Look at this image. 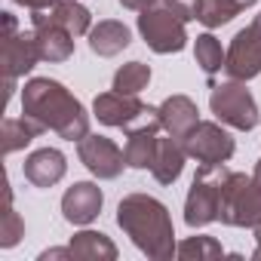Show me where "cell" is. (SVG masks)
Instances as JSON below:
<instances>
[{"label": "cell", "mask_w": 261, "mask_h": 261, "mask_svg": "<svg viewBox=\"0 0 261 261\" xmlns=\"http://www.w3.org/2000/svg\"><path fill=\"white\" fill-rule=\"evenodd\" d=\"M22 114L53 133H59L65 142H80L89 136V114L80 105V98L71 95L59 80L49 77H31L22 89Z\"/></svg>", "instance_id": "6da1fadb"}, {"label": "cell", "mask_w": 261, "mask_h": 261, "mask_svg": "<svg viewBox=\"0 0 261 261\" xmlns=\"http://www.w3.org/2000/svg\"><path fill=\"white\" fill-rule=\"evenodd\" d=\"M117 224L129 240H133V246L142 255H148L154 261H166V258L175 255L172 215L157 197H151V194L123 197L120 206H117Z\"/></svg>", "instance_id": "7a4b0ae2"}, {"label": "cell", "mask_w": 261, "mask_h": 261, "mask_svg": "<svg viewBox=\"0 0 261 261\" xmlns=\"http://www.w3.org/2000/svg\"><path fill=\"white\" fill-rule=\"evenodd\" d=\"M230 169H224V163L218 166H200L188 200H185V224L188 227H206L212 221H218V209H221V191H224V178Z\"/></svg>", "instance_id": "3957f363"}, {"label": "cell", "mask_w": 261, "mask_h": 261, "mask_svg": "<svg viewBox=\"0 0 261 261\" xmlns=\"http://www.w3.org/2000/svg\"><path fill=\"white\" fill-rule=\"evenodd\" d=\"M209 111L215 114L218 123L230 126V129H240V133H249V129L258 126L261 114H258V105L252 98V92L246 89L243 80H221V83H212V92H209Z\"/></svg>", "instance_id": "277c9868"}, {"label": "cell", "mask_w": 261, "mask_h": 261, "mask_svg": "<svg viewBox=\"0 0 261 261\" xmlns=\"http://www.w3.org/2000/svg\"><path fill=\"white\" fill-rule=\"evenodd\" d=\"M218 221L227 227H252V230L261 224V191L252 181V175L227 172Z\"/></svg>", "instance_id": "5b68a950"}, {"label": "cell", "mask_w": 261, "mask_h": 261, "mask_svg": "<svg viewBox=\"0 0 261 261\" xmlns=\"http://www.w3.org/2000/svg\"><path fill=\"white\" fill-rule=\"evenodd\" d=\"M185 19H178L163 0L148 10L139 13V34L142 40L160 53V56H172V53H181L188 46V31H185Z\"/></svg>", "instance_id": "8992f818"}, {"label": "cell", "mask_w": 261, "mask_h": 261, "mask_svg": "<svg viewBox=\"0 0 261 261\" xmlns=\"http://www.w3.org/2000/svg\"><path fill=\"white\" fill-rule=\"evenodd\" d=\"M92 114L98 117V123L114 126V129H126V133H129V129L145 126V123H157L160 120V111L157 108L145 105L139 95H123L117 89L95 95Z\"/></svg>", "instance_id": "52a82bcc"}, {"label": "cell", "mask_w": 261, "mask_h": 261, "mask_svg": "<svg viewBox=\"0 0 261 261\" xmlns=\"http://www.w3.org/2000/svg\"><path fill=\"white\" fill-rule=\"evenodd\" d=\"M181 142H185L188 157L197 160L200 166L227 163L233 157V151H237V145H233L230 133L224 129V123H212V120H200Z\"/></svg>", "instance_id": "ba28073f"}, {"label": "cell", "mask_w": 261, "mask_h": 261, "mask_svg": "<svg viewBox=\"0 0 261 261\" xmlns=\"http://www.w3.org/2000/svg\"><path fill=\"white\" fill-rule=\"evenodd\" d=\"M224 74L230 80H252L261 74V13L233 34L227 56H224Z\"/></svg>", "instance_id": "9c48e42d"}, {"label": "cell", "mask_w": 261, "mask_h": 261, "mask_svg": "<svg viewBox=\"0 0 261 261\" xmlns=\"http://www.w3.org/2000/svg\"><path fill=\"white\" fill-rule=\"evenodd\" d=\"M0 16H4V37H0L4 40V74L7 80H19L34 71V65L40 62V49H37L34 31L19 34L13 13H0Z\"/></svg>", "instance_id": "30bf717a"}, {"label": "cell", "mask_w": 261, "mask_h": 261, "mask_svg": "<svg viewBox=\"0 0 261 261\" xmlns=\"http://www.w3.org/2000/svg\"><path fill=\"white\" fill-rule=\"evenodd\" d=\"M77 157H80V163H83L95 178H101V181L117 178V175L123 172V166H126V154H123V151L117 148V142L108 139V136H86V139H80V142H77Z\"/></svg>", "instance_id": "8fae6325"}, {"label": "cell", "mask_w": 261, "mask_h": 261, "mask_svg": "<svg viewBox=\"0 0 261 261\" xmlns=\"http://www.w3.org/2000/svg\"><path fill=\"white\" fill-rule=\"evenodd\" d=\"M101 206H105V194L92 181H74L62 197V215L68 224H77V227L92 224L98 218Z\"/></svg>", "instance_id": "7c38bea8"}, {"label": "cell", "mask_w": 261, "mask_h": 261, "mask_svg": "<svg viewBox=\"0 0 261 261\" xmlns=\"http://www.w3.org/2000/svg\"><path fill=\"white\" fill-rule=\"evenodd\" d=\"M22 172H25V178H28L34 188H53V185H59V181L65 178L68 160H65V154H62L59 148H40V151H34V154L25 160Z\"/></svg>", "instance_id": "4fadbf2b"}, {"label": "cell", "mask_w": 261, "mask_h": 261, "mask_svg": "<svg viewBox=\"0 0 261 261\" xmlns=\"http://www.w3.org/2000/svg\"><path fill=\"white\" fill-rule=\"evenodd\" d=\"M160 120L157 123H145L139 129H129V136H126V166L129 169H151L154 166V157H157V145H160Z\"/></svg>", "instance_id": "5bb4252c"}, {"label": "cell", "mask_w": 261, "mask_h": 261, "mask_svg": "<svg viewBox=\"0 0 261 261\" xmlns=\"http://www.w3.org/2000/svg\"><path fill=\"white\" fill-rule=\"evenodd\" d=\"M34 25V40L40 49V62H68L74 56V34L65 31L62 25L31 19Z\"/></svg>", "instance_id": "9a60e30c"}, {"label": "cell", "mask_w": 261, "mask_h": 261, "mask_svg": "<svg viewBox=\"0 0 261 261\" xmlns=\"http://www.w3.org/2000/svg\"><path fill=\"white\" fill-rule=\"evenodd\" d=\"M157 111H160V126L166 129L169 136H175V139H185L191 129L200 123L197 101L188 98V95H169Z\"/></svg>", "instance_id": "2e32d148"}, {"label": "cell", "mask_w": 261, "mask_h": 261, "mask_svg": "<svg viewBox=\"0 0 261 261\" xmlns=\"http://www.w3.org/2000/svg\"><path fill=\"white\" fill-rule=\"evenodd\" d=\"M31 19L62 25V28L71 31L74 37L89 34V28H92V13L80 4V0H59L53 10H37V13H31Z\"/></svg>", "instance_id": "e0dca14e"}, {"label": "cell", "mask_w": 261, "mask_h": 261, "mask_svg": "<svg viewBox=\"0 0 261 261\" xmlns=\"http://www.w3.org/2000/svg\"><path fill=\"white\" fill-rule=\"evenodd\" d=\"M185 160H188L185 142L175 139V136H166V139H160V145H157V157H154L151 172H154V178H157L160 185H175V181L181 178V172H185Z\"/></svg>", "instance_id": "ac0fdd59"}, {"label": "cell", "mask_w": 261, "mask_h": 261, "mask_svg": "<svg viewBox=\"0 0 261 261\" xmlns=\"http://www.w3.org/2000/svg\"><path fill=\"white\" fill-rule=\"evenodd\" d=\"M129 43H133V31L117 19H105L95 28H89V49L95 56H101V59L120 56Z\"/></svg>", "instance_id": "d6986e66"}, {"label": "cell", "mask_w": 261, "mask_h": 261, "mask_svg": "<svg viewBox=\"0 0 261 261\" xmlns=\"http://www.w3.org/2000/svg\"><path fill=\"white\" fill-rule=\"evenodd\" d=\"M68 246H71L74 258H86V261H114L117 258V246L101 230H77Z\"/></svg>", "instance_id": "ffe728a7"}, {"label": "cell", "mask_w": 261, "mask_h": 261, "mask_svg": "<svg viewBox=\"0 0 261 261\" xmlns=\"http://www.w3.org/2000/svg\"><path fill=\"white\" fill-rule=\"evenodd\" d=\"M40 133H43V126L34 123V120H28L25 114H22V117H7V120H4V154L22 151V148L31 145Z\"/></svg>", "instance_id": "44dd1931"}, {"label": "cell", "mask_w": 261, "mask_h": 261, "mask_svg": "<svg viewBox=\"0 0 261 261\" xmlns=\"http://www.w3.org/2000/svg\"><path fill=\"white\" fill-rule=\"evenodd\" d=\"M148 83H151V65H145V62H126L123 68H117L111 89H117L123 95H139L142 89H148Z\"/></svg>", "instance_id": "7402d4cb"}, {"label": "cell", "mask_w": 261, "mask_h": 261, "mask_svg": "<svg viewBox=\"0 0 261 261\" xmlns=\"http://www.w3.org/2000/svg\"><path fill=\"white\" fill-rule=\"evenodd\" d=\"M224 56H227V49H221V43L215 40V34L206 31V34H200L194 40V59L203 68V74L215 77L218 71H224Z\"/></svg>", "instance_id": "603a6c76"}, {"label": "cell", "mask_w": 261, "mask_h": 261, "mask_svg": "<svg viewBox=\"0 0 261 261\" xmlns=\"http://www.w3.org/2000/svg\"><path fill=\"white\" fill-rule=\"evenodd\" d=\"M175 255L181 261H215V258L224 255V249H221V243L215 237L197 233V237H188L185 243H178L175 246Z\"/></svg>", "instance_id": "cb8c5ba5"}, {"label": "cell", "mask_w": 261, "mask_h": 261, "mask_svg": "<svg viewBox=\"0 0 261 261\" xmlns=\"http://www.w3.org/2000/svg\"><path fill=\"white\" fill-rule=\"evenodd\" d=\"M243 13V7L237 0H200V16L197 22H203L206 28H221L227 22H233Z\"/></svg>", "instance_id": "d4e9b609"}, {"label": "cell", "mask_w": 261, "mask_h": 261, "mask_svg": "<svg viewBox=\"0 0 261 261\" xmlns=\"http://www.w3.org/2000/svg\"><path fill=\"white\" fill-rule=\"evenodd\" d=\"M22 237H25V221H22V215L13 209V191H10V185H7V209H4V221H0V246H4V249H13Z\"/></svg>", "instance_id": "484cf974"}, {"label": "cell", "mask_w": 261, "mask_h": 261, "mask_svg": "<svg viewBox=\"0 0 261 261\" xmlns=\"http://www.w3.org/2000/svg\"><path fill=\"white\" fill-rule=\"evenodd\" d=\"M163 4H166L178 19H185V22H191V19L200 16V0H163Z\"/></svg>", "instance_id": "4316f807"}, {"label": "cell", "mask_w": 261, "mask_h": 261, "mask_svg": "<svg viewBox=\"0 0 261 261\" xmlns=\"http://www.w3.org/2000/svg\"><path fill=\"white\" fill-rule=\"evenodd\" d=\"M13 4H19V7H25V10H31V13H37V10H53L59 0H13Z\"/></svg>", "instance_id": "83f0119b"}, {"label": "cell", "mask_w": 261, "mask_h": 261, "mask_svg": "<svg viewBox=\"0 0 261 261\" xmlns=\"http://www.w3.org/2000/svg\"><path fill=\"white\" fill-rule=\"evenodd\" d=\"M117 4H120L123 10H136V13H142V10H148V7H154V4H160V0H117Z\"/></svg>", "instance_id": "f1b7e54d"}, {"label": "cell", "mask_w": 261, "mask_h": 261, "mask_svg": "<svg viewBox=\"0 0 261 261\" xmlns=\"http://www.w3.org/2000/svg\"><path fill=\"white\" fill-rule=\"evenodd\" d=\"M56 258H74L71 246H65V249H46V252H40V261H56Z\"/></svg>", "instance_id": "f546056e"}, {"label": "cell", "mask_w": 261, "mask_h": 261, "mask_svg": "<svg viewBox=\"0 0 261 261\" xmlns=\"http://www.w3.org/2000/svg\"><path fill=\"white\" fill-rule=\"evenodd\" d=\"M252 258H258V261H261V224L255 227V252H252Z\"/></svg>", "instance_id": "4dcf8cb0"}, {"label": "cell", "mask_w": 261, "mask_h": 261, "mask_svg": "<svg viewBox=\"0 0 261 261\" xmlns=\"http://www.w3.org/2000/svg\"><path fill=\"white\" fill-rule=\"evenodd\" d=\"M252 181L258 185V191H261V160L255 163V172H252Z\"/></svg>", "instance_id": "1f68e13d"}, {"label": "cell", "mask_w": 261, "mask_h": 261, "mask_svg": "<svg viewBox=\"0 0 261 261\" xmlns=\"http://www.w3.org/2000/svg\"><path fill=\"white\" fill-rule=\"evenodd\" d=\"M237 4H240L243 10H249V7H255V4H258V0H237Z\"/></svg>", "instance_id": "d6a6232c"}]
</instances>
